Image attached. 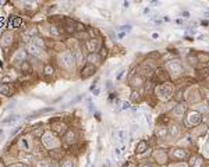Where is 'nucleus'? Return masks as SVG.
Instances as JSON below:
<instances>
[{
    "label": "nucleus",
    "instance_id": "f257e3e1",
    "mask_svg": "<svg viewBox=\"0 0 209 167\" xmlns=\"http://www.w3.org/2000/svg\"><path fill=\"white\" fill-rule=\"evenodd\" d=\"M41 141H42V145H43L48 150L60 149V146H61V141L59 139V136L56 135L53 131L45 132V134L42 135Z\"/></svg>",
    "mask_w": 209,
    "mask_h": 167
},
{
    "label": "nucleus",
    "instance_id": "f03ea898",
    "mask_svg": "<svg viewBox=\"0 0 209 167\" xmlns=\"http://www.w3.org/2000/svg\"><path fill=\"white\" fill-rule=\"evenodd\" d=\"M57 61H59V66L66 71H71L75 68V59H74L73 52H61V53L57 56Z\"/></svg>",
    "mask_w": 209,
    "mask_h": 167
},
{
    "label": "nucleus",
    "instance_id": "7ed1b4c3",
    "mask_svg": "<svg viewBox=\"0 0 209 167\" xmlns=\"http://www.w3.org/2000/svg\"><path fill=\"white\" fill-rule=\"evenodd\" d=\"M52 131L55 132L57 136H63L68 131V127L66 123L59 121V123H52Z\"/></svg>",
    "mask_w": 209,
    "mask_h": 167
},
{
    "label": "nucleus",
    "instance_id": "20e7f679",
    "mask_svg": "<svg viewBox=\"0 0 209 167\" xmlns=\"http://www.w3.org/2000/svg\"><path fill=\"white\" fill-rule=\"evenodd\" d=\"M85 49L89 53H98V50H100V42L95 38H89L88 41H85Z\"/></svg>",
    "mask_w": 209,
    "mask_h": 167
},
{
    "label": "nucleus",
    "instance_id": "39448f33",
    "mask_svg": "<svg viewBox=\"0 0 209 167\" xmlns=\"http://www.w3.org/2000/svg\"><path fill=\"white\" fill-rule=\"evenodd\" d=\"M95 72H96V67H95V66H92V64L86 63V66H84V67L81 68V74H80V75H81L82 79H86V78L92 77Z\"/></svg>",
    "mask_w": 209,
    "mask_h": 167
},
{
    "label": "nucleus",
    "instance_id": "423d86ee",
    "mask_svg": "<svg viewBox=\"0 0 209 167\" xmlns=\"http://www.w3.org/2000/svg\"><path fill=\"white\" fill-rule=\"evenodd\" d=\"M63 141L67 145L73 146V145L77 142V132L74 131V130H68V131L63 135Z\"/></svg>",
    "mask_w": 209,
    "mask_h": 167
},
{
    "label": "nucleus",
    "instance_id": "0eeeda50",
    "mask_svg": "<svg viewBox=\"0 0 209 167\" xmlns=\"http://www.w3.org/2000/svg\"><path fill=\"white\" fill-rule=\"evenodd\" d=\"M25 52H27L28 54H31V56H34V57H39L42 54V52L43 50L39 49L38 46H35L34 43H28L27 46H25Z\"/></svg>",
    "mask_w": 209,
    "mask_h": 167
},
{
    "label": "nucleus",
    "instance_id": "6e6552de",
    "mask_svg": "<svg viewBox=\"0 0 209 167\" xmlns=\"http://www.w3.org/2000/svg\"><path fill=\"white\" fill-rule=\"evenodd\" d=\"M75 25H77V23L74 21V20H71V18H64V31L67 32V34H74L75 32Z\"/></svg>",
    "mask_w": 209,
    "mask_h": 167
},
{
    "label": "nucleus",
    "instance_id": "1a4fd4ad",
    "mask_svg": "<svg viewBox=\"0 0 209 167\" xmlns=\"http://www.w3.org/2000/svg\"><path fill=\"white\" fill-rule=\"evenodd\" d=\"M13 42H14L13 32L6 31L4 34H3V36H1V46H3V47H7V46H10Z\"/></svg>",
    "mask_w": 209,
    "mask_h": 167
},
{
    "label": "nucleus",
    "instance_id": "9d476101",
    "mask_svg": "<svg viewBox=\"0 0 209 167\" xmlns=\"http://www.w3.org/2000/svg\"><path fill=\"white\" fill-rule=\"evenodd\" d=\"M86 61H88V64H92V66H98V64H100V61H102V57L99 56V53H89L88 56H86Z\"/></svg>",
    "mask_w": 209,
    "mask_h": 167
},
{
    "label": "nucleus",
    "instance_id": "9b49d317",
    "mask_svg": "<svg viewBox=\"0 0 209 167\" xmlns=\"http://www.w3.org/2000/svg\"><path fill=\"white\" fill-rule=\"evenodd\" d=\"M170 156L174 160H184L187 159V152L184 149H173V152H170Z\"/></svg>",
    "mask_w": 209,
    "mask_h": 167
},
{
    "label": "nucleus",
    "instance_id": "f8f14e48",
    "mask_svg": "<svg viewBox=\"0 0 209 167\" xmlns=\"http://www.w3.org/2000/svg\"><path fill=\"white\" fill-rule=\"evenodd\" d=\"M188 123H190L191 125H197V124H200L201 123V114L198 112H191L188 114V117H187Z\"/></svg>",
    "mask_w": 209,
    "mask_h": 167
},
{
    "label": "nucleus",
    "instance_id": "ddd939ff",
    "mask_svg": "<svg viewBox=\"0 0 209 167\" xmlns=\"http://www.w3.org/2000/svg\"><path fill=\"white\" fill-rule=\"evenodd\" d=\"M32 43L35 46H38L39 49H46L48 47V45H46V42H45V39L43 38H41V36H38V35H34L32 36Z\"/></svg>",
    "mask_w": 209,
    "mask_h": 167
},
{
    "label": "nucleus",
    "instance_id": "4468645a",
    "mask_svg": "<svg viewBox=\"0 0 209 167\" xmlns=\"http://www.w3.org/2000/svg\"><path fill=\"white\" fill-rule=\"evenodd\" d=\"M49 158L53 159V160H59L60 159L64 158V152L61 149H53V150H49Z\"/></svg>",
    "mask_w": 209,
    "mask_h": 167
},
{
    "label": "nucleus",
    "instance_id": "2eb2a0df",
    "mask_svg": "<svg viewBox=\"0 0 209 167\" xmlns=\"http://www.w3.org/2000/svg\"><path fill=\"white\" fill-rule=\"evenodd\" d=\"M20 70H21V72H23V74H31V72L34 71V68H32L31 63H29V61H27V60L20 64Z\"/></svg>",
    "mask_w": 209,
    "mask_h": 167
},
{
    "label": "nucleus",
    "instance_id": "dca6fc26",
    "mask_svg": "<svg viewBox=\"0 0 209 167\" xmlns=\"http://www.w3.org/2000/svg\"><path fill=\"white\" fill-rule=\"evenodd\" d=\"M60 167H75V162L71 158H63L60 160Z\"/></svg>",
    "mask_w": 209,
    "mask_h": 167
},
{
    "label": "nucleus",
    "instance_id": "f3484780",
    "mask_svg": "<svg viewBox=\"0 0 209 167\" xmlns=\"http://www.w3.org/2000/svg\"><path fill=\"white\" fill-rule=\"evenodd\" d=\"M17 146H18V149L23 150V152H28V149H29L28 141L25 139V138H20L18 142H17Z\"/></svg>",
    "mask_w": 209,
    "mask_h": 167
},
{
    "label": "nucleus",
    "instance_id": "a211bd4d",
    "mask_svg": "<svg viewBox=\"0 0 209 167\" xmlns=\"http://www.w3.org/2000/svg\"><path fill=\"white\" fill-rule=\"evenodd\" d=\"M23 24V20L21 17H15V18H10V23H9V27L10 28H20Z\"/></svg>",
    "mask_w": 209,
    "mask_h": 167
},
{
    "label": "nucleus",
    "instance_id": "6ab92c4d",
    "mask_svg": "<svg viewBox=\"0 0 209 167\" xmlns=\"http://www.w3.org/2000/svg\"><path fill=\"white\" fill-rule=\"evenodd\" d=\"M169 70L172 72H181V66H180V63L177 60H174V61H172L169 64Z\"/></svg>",
    "mask_w": 209,
    "mask_h": 167
},
{
    "label": "nucleus",
    "instance_id": "aec40b11",
    "mask_svg": "<svg viewBox=\"0 0 209 167\" xmlns=\"http://www.w3.org/2000/svg\"><path fill=\"white\" fill-rule=\"evenodd\" d=\"M43 74H45L46 77L55 75V67H53L52 64H45V67H43Z\"/></svg>",
    "mask_w": 209,
    "mask_h": 167
},
{
    "label": "nucleus",
    "instance_id": "412c9836",
    "mask_svg": "<svg viewBox=\"0 0 209 167\" xmlns=\"http://www.w3.org/2000/svg\"><path fill=\"white\" fill-rule=\"evenodd\" d=\"M142 84H144V79H142L141 77H135L130 81V85H131L132 88H141Z\"/></svg>",
    "mask_w": 209,
    "mask_h": 167
},
{
    "label": "nucleus",
    "instance_id": "4be33fe9",
    "mask_svg": "<svg viewBox=\"0 0 209 167\" xmlns=\"http://www.w3.org/2000/svg\"><path fill=\"white\" fill-rule=\"evenodd\" d=\"M73 54H74V59H75V64H80L84 60V54H82V52L80 49H74Z\"/></svg>",
    "mask_w": 209,
    "mask_h": 167
},
{
    "label": "nucleus",
    "instance_id": "5701e85b",
    "mask_svg": "<svg viewBox=\"0 0 209 167\" xmlns=\"http://www.w3.org/2000/svg\"><path fill=\"white\" fill-rule=\"evenodd\" d=\"M0 95H4V96H9L10 95V86H9V84L0 82Z\"/></svg>",
    "mask_w": 209,
    "mask_h": 167
},
{
    "label": "nucleus",
    "instance_id": "b1692460",
    "mask_svg": "<svg viewBox=\"0 0 209 167\" xmlns=\"http://www.w3.org/2000/svg\"><path fill=\"white\" fill-rule=\"evenodd\" d=\"M148 149V142L146 141H141L140 144L137 145V153H142Z\"/></svg>",
    "mask_w": 209,
    "mask_h": 167
},
{
    "label": "nucleus",
    "instance_id": "393cba45",
    "mask_svg": "<svg viewBox=\"0 0 209 167\" xmlns=\"http://www.w3.org/2000/svg\"><path fill=\"white\" fill-rule=\"evenodd\" d=\"M191 166H192V167H202V166H204V162H202V158H200V156H197V158H195V162H194V160L191 162Z\"/></svg>",
    "mask_w": 209,
    "mask_h": 167
},
{
    "label": "nucleus",
    "instance_id": "a878e982",
    "mask_svg": "<svg viewBox=\"0 0 209 167\" xmlns=\"http://www.w3.org/2000/svg\"><path fill=\"white\" fill-rule=\"evenodd\" d=\"M20 118V114H13V116H10L9 118H4L3 120V124H10V123L15 121V120H18Z\"/></svg>",
    "mask_w": 209,
    "mask_h": 167
},
{
    "label": "nucleus",
    "instance_id": "bb28decb",
    "mask_svg": "<svg viewBox=\"0 0 209 167\" xmlns=\"http://www.w3.org/2000/svg\"><path fill=\"white\" fill-rule=\"evenodd\" d=\"M84 31H85V25L77 23V25H75V32H84Z\"/></svg>",
    "mask_w": 209,
    "mask_h": 167
},
{
    "label": "nucleus",
    "instance_id": "cd10ccee",
    "mask_svg": "<svg viewBox=\"0 0 209 167\" xmlns=\"http://www.w3.org/2000/svg\"><path fill=\"white\" fill-rule=\"evenodd\" d=\"M131 100H134V102H138V100H140V93H138L137 90H134L131 93Z\"/></svg>",
    "mask_w": 209,
    "mask_h": 167
},
{
    "label": "nucleus",
    "instance_id": "c85d7f7f",
    "mask_svg": "<svg viewBox=\"0 0 209 167\" xmlns=\"http://www.w3.org/2000/svg\"><path fill=\"white\" fill-rule=\"evenodd\" d=\"M107 54V49L106 47H100V53H99V56L103 59V56H106Z\"/></svg>",
    "mask_w": 209,
    "mask_h": 167
},
{
    "label": "nucleus",
    "instance_id": "c756f323",
    "mask_svg": "<svg viewBox=\"0 0 209 167\" xmlns=\"http://www.w3.org/2000/svg\"><path fill=\"white\" fill-rule=\"evenodd\" d=\"M11 167H28L27 164H24V163H15V164H13Z\"/></svg>",
    "mask_w": 209,
    "mask_h": 167
},
{
    "label": "nucleus",
    "instance_id": "7c9ffc66",
    "mask_svg": "<svg viewBox=\"0 0 209 167\" xmlns=\"http://www.w3.org/2000/svg\"><path fill=\"white\" fill-rule=\"evenodd\" d=\"M160 72H163V70H160ZM160 72H159V70H158V77H159V78H160ZM162 77H163V79H164V81H166V79H169L167 74H166V75H162Z\"/></svg>",
    "mask_w": 209,
    "mask_h": 167
},
{
    "label": "nucleus",
    "instance_id": "2f4dec72",
    "mask_svg": "<svg viewBox=\"0 0 209 167\" xmlns=\"http://www.w3.org/2000/svg\"><path fill=\"white\" fill-rule=\"evenodd\" d=\"M20 130H21V127H18V128H15V130H13V131H11V135H15V134H17V132L20 131Z\"/></svg>",
    "mask_w": 209,
    "mask_h": 167
},
{
    "label": "nucleus",
    "instance_id": "473e14b6",
    "mask_svg": "<svg viewBox=\"0 0 209 167\" xmlns=\"http://www.w3.org/2000/svg\"><path fill=\"white\" fill-rule=\"evenodd\" d=\"M126 167H137V164L135 163H128V166H126Z\"/></svg>",
    "mask_w": 209,
    "mask_h": 167
},
{
    "label": "nucleus",
    "instance_id": "72a5a7b5",
    "mask_svg": "<svg viewBox=\"0 0 209 167\" xmlns=\"http://www.w3.org/2000/svg\"><path fill=\"white\" fill-rule=\"evenodd\" d=\"M128 107H130V104H128V103H124L123 104V109H128Z\"/></svg>",
    "mask_w": 209,
    "mask_h": 167
},
{
    "label": "nucleus",
    "instance_id": "f704fd0d",
    "mask_svg": "<svg viewBox=\"0 0 209 167\" xmlns=\"http://www.w3.org/2000/svg\"><path fill=\"white\" fill-rule=\"evenodd\" d=\"M50 167H60V166H59V164H52Z\"/></svg>",
    "mask_w": 209,
    "mask_h": 167
},
{
    "label": "nucleus",
    "instance_id": "c9c22d12",
    "mask_svg": "<svg viewBox=\"0 0 209 167\" xmlns=\"http://www.w3.org/2000/svg\"><path fill=\"white\" fill-rule=\"evenodd\" d=\"M142 167H151V166H149V164H145V166H142Z\"/></svg>",
    "mask_w": 209,
    "mask_h": 167
},
{
    "label": "nucleus",
    "instance_id": "e433bc0d",
    "mask_svg": "<svg viewBox=\"0 0 209 167\" xmlns=\"http://www.w3.org/2000/svg\"><path fill=\"white\" fill-rule=\"evenodd\" d=\"M208 66H209V63H208Z\"/></svg>",
    "mask_w": 209,
    "mask_h": 167
}]
</instances>
